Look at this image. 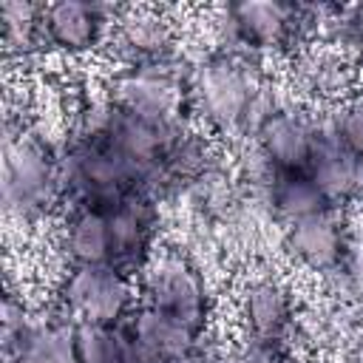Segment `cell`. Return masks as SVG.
<instances>
[{
  "mask_svg": "<svg viewBox=\"0 0 363 363\" xmlns=\"http://www.w3.org/2000/svg\"><path fill=\"white\" fill-rule=\"evenodd\" d=\"M0 37L6 62H31L45 51L43 40V3L6 0L0 3Z\"/></svg>",
  "mask_w": 363,
  "mask_h": 363,
  "instance_id": "d6986e66",
  "label": "cell"
},
{
  "mask_svg": "<svg viewBox=\"0 0 363 363\" xmlns=\"http://www.w3.org/2000/svg\"><path fill=\"white\" fill-rule=\"evenodd\" d=\"M352 227L346 224L340 210H329L303 221H295L281 230V250L286 252L289 261H295L301 269L318 275L323 284L340 272L349 241H352Z\"/></svg>",
  "mask_w": 363,
  "mask_h": 363,
  "instance_id": "7c38bea8",
  "label": "cell"
},
{
  "mask_svg": "<svg viewBox=\"0 0 363 363\" xmlns=\"http://www.w3.org/2000/svg\"><path fill=\"white\" fill-rule=\"evenodd\" d=\"M105 210L111 221V267L139 278L159 250L162 204L147 193H136Z\"/></svg>",
  "mask_w": 363,
  "mask_h": 363,
  "instance_id": "8fae6325",
  "label": "cell"
},
{
  "mask_svg": "<svg viewBox=\"0 0 363 363\" xmlns=\"http://www.w3.org/2000/svg\"><path fill=\"white\" fill-rule=\"evenodd\" d=\"M315 113H318V139L306 173L326 196L332 210L343 213L346 207L363 201V159L340 142V136L332 128L329 111H315Z\"/></svg>",
  "mask_w": 363,
  "mask_h": 363,
  "instance_id": "5bb4252c",
  "label": "cell"
},
{
  "mask_svg": "<svg viewBox=\"0 0 363 363\" xmlns=\"http://www.w3.org/2000/svg\"><path fill=\"white\" fill-rule=\"evenodd\" d=\"M122 6L88 3V0H57L43 3V40L45 51L62 57H91L108 45L113 20Z\"/></svg>",
  "mask_w": 363,
  "mask_h": 363,
  "instance_id": "30bf717a",
  "label": "cell"
},
{
  "mask_svg": "<svg viewBox=\"0 0 363 363\" xmlns=\"http://www.w3.org/2000/svg\"><path fill=\"white\" fill-rule=\"evenodd\" d=\"M57 176L62 210L77 204L111 207L128 196L147 193V179L108 136H60ZM150 196V193H147Z\"/></svg>",
  "mask_w": 363,
  "mask_h": 363,
  "instance_id": "3957f363",
  "label": "cell"
},
{
  "mask_svg": "<svg viewBox=\"0 0 363 363\" xmlns=\"http://www.w3.org/2000/svg\"><path fill=\"white\" fill-rule=\"evenodd\" d=\"M139 303H147L199 335L213 332V289L201 267L182 250H156L136 278Z\"/></svg>",
  "mask_w": 363,
  "mask_h": 363,
  "instance_id": "277c9868",
  "label": "cell"
},
{
  "mask_svg": "<svg viewBox=\"0 0 363 363\" xmlns=\"http://www.w3.org/2000/svg\"><path fill=\"white\" fill-rule=\"evenodd\" d=\"M255 207L267 218L278 221L281 227H289L295 221H303V218L332 210V204L326 201V196L318 190V184L312 182V176L306 170L303 173H278Z\"/></svg>",
  "mask_w": 363,
  "mask_h": 363,
  "instance_id": "ac0fdd59",
  "label": "cell"
},
{
  "mask_svg": "<svg viewBox=\"0 0 363 363\" xmlns=\"http://www.w3.org/2000/svg\"><path fill=\"white\" fill-rule=\"evenodd\" d=\"M235 320L238 340L272 354H292L295 337L303 326L289 281L269 269L241 278L235 289Z\"/></svg>",
  "mask_w": 363,
  "mask_h": 363,
  "instance_id": "5b68a950",
  "label": "cell"
},
{
  "mask_svg": "<svg viewBox=\"0 0 363 363\" xmlns=\"http://www.w3.org/2000/svg\"><path fill=\"white\" fill-rule=\"evenodd\" d=\"M48 301L74 323L119 326L136 309L139 286L113 267H65Z\"/></svg>",
  "mask_w": 363,
  "mask_h": 363,
  "instance_id": "52a82bcc",
  "label": "cell"
},
{
  "mask_svg": "<svg viewBox=\"0 0 363 363\" xmlns=\"http://www.w3.org/2000/svg\"><path fill=\"white\" fill-rule=\"evenodd\" d=\"M0 346L3 363H77L74 320L51 301L34 306L14 289L3 298Z\"/></svg>",
  "mask_w": 363,
  "mask_h": 363,
  "instance_id": "8992f818",
  "label": "cell"
},
{
  "mask_svg": "<svg viewBox=\"0 0 363 363\" xmlns=\"http://www.w3.org/2000/svg\"><path fill=\"white\" fill-rule=\"evenodd\" d=\"M329 116H332V128L340 136V142L363 159V96L357 94L354 99L332 108Z\"/></svg>",
  "mask_w": 363,
  "mask_h": 363,
  "instance_id": "7402d4cb",
  "label": "cell"
},
{
  "mask_svg": "<svg viewBox=\"0 0 363 363\" xmlns=\"http://www.w3.org/2000/svg\"><path fill=\"white\" fill-rule=\"evenodd\" d=\"M190 119L210 136L247 139L278 105L269 91L264 60L207 51L193 60L187 77Z\"/></svg>",
  "mask_w": 363,
  "mask_h": 363,
  "instance_id": "6da1fadb",
  "label": "cell"
},
{
  "mask_svg": "<svg viewBox=\"0 0 363 363\" xmlns=\"http://www.w3.org/2000/svg\"><path fill=\"white\" fill-rule=\"evenodd\" d=\"M54 247L65 267H111V221L96 204L65 207L57 216Z\"/></svg>",
  "mask_w": 363,
  "mask_h": 363,
  "instance_id": "e0dca14e",
  "label": "cell"
},
{
  "mask_svg": "<svg viewBox=\"0 0 363 363\" xmlns=\"http://www.w3.org/2000/svg\"><path fill=\"white\" fill-rule=\"evenodd\" d=\"M360 20H363V6H360ZM354 62L363 71V26H360V37H357V48H354Z\"/></svg>",
  "mask_w": 363,
  "mask_h": 363,
  "instance_id": "cb8c5ba5",
  "label": "cell"
},
{
  "mask_svg": "<svg viewBox=\"0 0 363 363\" xmlns=\"http://www.w3.org/2000/svg\"><path fill=\"white\" fill-rule=\"evenodd\" d=\"M122 329H125L139 363L182 360V357L193 354L204 337V335L193 332L190 326H184L182 320H176L147 303H136V309L125 318Z\"/></svg>",
  "mask_w": 363,
  "mask_h": 363,
  "instance_id": "2e32d148",
  "label": "cell"
},
{
  "mask_svg": "<svg viewBox=\"0 0 363 363\" xmlns=\"http://www.w3.org/2000/svg\"><path fill=\"white\" fill-rule=\"evenodd\" d=\"M247 346H252V343H247ZM252 349H255V363H295L292 354H272V352L258 349V346H252Z\"/></svg>",
  "mask_w": 363,
  "mask_h": 363,
  "instance_id": "603a6c76",
  "label": "cell"
},
{
  "mask_svg": "<svg viewBox=\"0 0 363 363\" xmlns=\"http://www.w3.org/2000/svg\"><path fill=\"white\" fill-rule=\"evenodd\" d=\"M57 145L60 139H48L26 111H6L0 201L9 221L31 227L62 213Z\"/></svg>",
  "mask_w": 363,
  "mask_h": 363,
  "instance_id": "7a4b0ae2",
  "label": "cell"
},
{
  "mask_svg": "<svg viewBox=\"0 0 363 363\" xmlns=\"http://www.w3.org/2000/svg\"><path fill=\"white\" fill-rule=\"evenodd\" d=\"M360 65L329 48V45H309L292 57V88L312 105L332 111L357 96L360 85Z\"/></svg>",
  "mask_w": 363,
  "mask_h": 363,
  "instance_id": "4fadbf2b",
  "label": "cell"
},
{
  "mask_svg": "<svg viewBox=\"0 0 363 363\" xmlns=\"http://www.w3.org/2000/svg\"><path fill=\"white\" fill-rule=\"evenodd\" d=\"M105 51L113 62V71L167 68L187 60L182 51L176 20L164 9L153 6H122Z\"/></svg>",
  "mask_w": 363,
  "mask_h": 363,
  "instance_id": "ba28073f",
  "label": "cell"
},
{
  "mask_svg": "<svg viewBox=\"0 0 363 363\" xmlns=\"http://www.w3.org/2000/svg\"><path fill=\"white\" fill-rule=\"evenodd\" d=\"M250 139L278 173H303L318 139V113L278 102Z\"/></svg>",
  "mask_w": 363,
  "mask_h": 363,
  "instance_id": "9a60e30c",
  "label": "cell"
},
{
  "mask_svg": "<svg viewBox=\"0 0 363 363\" xmlns=\"http://www.w3.org/2000/svg\"><path fill=\"white\" fill-rule=\"evenodd\" d=\"M326 289L335 301H360L363 303V230L352 233L346 261L337 275L326 281Z\"/></svg>",
  "mask_w": 363,
  "mask_h": 363,
  "instance_id": "44dd1931",
  "label": "cell"
},
{
  "mask_svg": "<svg viewBox=\"0 0 363 363\" xmlns=\"http://www.w3.org/2000/svg\"><path fill=\"white\" fill-rule=\"evenodd\" d=\"M193 60H182L179 65L167 68H122L113 71L105 94L108 99L145 119L173 122V119H190V102H187V77H190Z\"/></svg>",
  "mask_w": 363,
  "mask_h": 363,
  "instance_id": "9c48e42d",
  "label": "cell"
},
{
  "mask_svg": "<svg viewBox=\"0 0 363 363\" xmlns=\"http://www.w3.org/2000/svg\"><path fill=\"white\" fill-rule=\"evenodd\" d=\"M74 349L77 363H139L122 323H74Z\"/></svg>",
  "mask_w": 363,
  "mask_h": 363,
  "instance_id": "ffe728a7",
  "label": "cell"
}]
</instances>
